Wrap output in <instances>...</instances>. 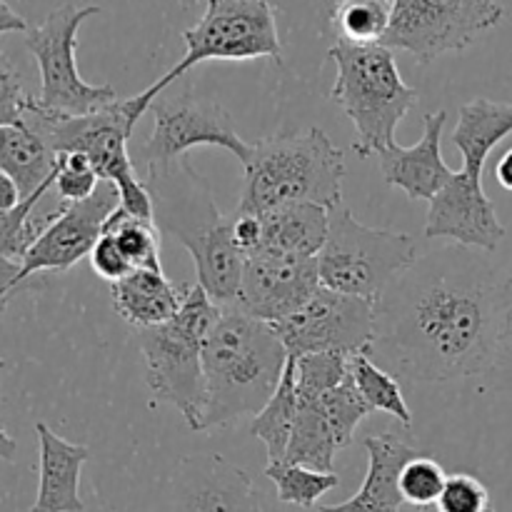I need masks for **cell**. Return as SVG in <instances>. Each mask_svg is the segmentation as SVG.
Here are the masks:
<instances>
[{
	"instance_id": "obj_1",
	"label": "cell",
	"mask_w": 512,
	"mask_h": 512,
	"mask_svg": "<svg viewBox=\"0 0 512 512\" xmlns=\"http://www.w3.org/2000/svg\"><path fill=\"white\" fill-rule=\"evenodd\" d=\"M498 268L488 253L443 245L418 258L375 303L370 358L418 383L483 378Z\"/></svg>"
},
{
	"instance_id": "obj_2",
	"label": "cell",
	"mask_w": 512,
	"mask_h": 512,
	"mask_svg": "<svg viewBox=\"0 0 512 512\" xmlns=\"http://www.w3.org/2000/svg\"><path fill=\"white\" fill-rule=\"evenodd\" d=\"M153 223L190 253L198 285L218 305L238 303L245 255L235 245L233 215L215 205L213 190L188 158L145 165Z\"/></svg>"
},
{
	"instance_id": "obj_3",
	"label": "cell",
	"mask_w": 512,
	"mask_h": 512,
	"mask_svg": "<svg viewBox=\"0 0 512 512\" xmlns=\"http://www.w3.org/2000/svg\"><path fill=\"white\" fill-rule=\"evenodd\" d=\"M285 365L288 350L273 325L238 303L220 305L218 323L203 343V433L255 418L278 390Z\"/></svg>"
},
{
	"instance_id": "obj_4",
	"label": "cell",
	"mask_w": 512,
	"mask_h": 512,
	"mask_svg": "<svg viewBox=\"0 0 512 512\" xmlns=\"http://www.w3.org/2000/svg\"><path fill=\"white\" fill-rule=\"evenodd\" d=\"M512 135V100L498 103L475 98L460 105L453 145L463 155V170L430 200L425 238L450 240L463 248L495 253L505 238L495 203L483 188V170L490 153Z\"/></svg>"
},
{
	"instance_id": "obj_5",
	"label": "cell",
	"mask_w": 512,
	"mask_h": 512,
	"mask_svg": "<svg viewBox=\"0 0 512 512\" xmlns=\"http://www.w3.org/2000/svg\"><path fill=\"white\" fill-rule=\"evenodd\" d=\"M235 213L265 215L293 203L333 208L343 200L345 155L325 130L283 133L253 143Z\"/></svg>"
},
{
	"instance_id": "obj_6",
	"label": "cell",
	"mask_w": 512,
	"mask_h": 512,
	"mask_svg": "<svg viewBox=\"0 0 512 512\" xmlns=\"http://www.w3.org/2000/svg\"><path fill=\"white\" fill-rule=\"evenodd\" d=\"M328 58L338 70L330 98L353 123L355 153L360 158H373L398 143L395 130L420 95L400 75L395 50L383 43L355 45L335 40Z\"/></svg>"
},
{
	"instance_id": "obj_7",
	"label": "cell",
	"mask_w": 512,
	"mask_h": 512,
	"mask_svg": "<svg viewBox=\"0 0 512 512\" xmlns=\"http://www.w3.org/2000/svg\"><path fill=\"white\" fill-rule=\"evenodd\" d=\"M218 315L220 305L195 283L188 288L173 320L155 328L135 330L138 348L145 358L150 400L153 405H173L193 433H203V343L218 323Z\"/></svg>"
},
{
	"instance_id": "obj_8",
	"label": "cell",
	"mask_w": 512,
	"mask_h": 512,
	"mask_svg": "<svg viewBox=\"0 0 512 512\" xmlns=\"http://www.w3.org/2000/svg\"><path fill=\"white\" fill-rule=\"evenodd\" d=\"M143 115L145 110L138 108L135 98H118L108 108L88 115L48 113L33 98L23 120L58 155L83 153L93 163L100 180L115 183L120 193V205L130 215L153 220V200H150L145 183H140L135 175L133 160L128 153V140Z\"/></svg>"
},
{
	"instance_id": "obj_9",
	"label": "cell",
	"mask_w": 512,
	"mask_h": 512,
	"mask_svg": "<svg viewBox=\"0 0 512 512\" xmlns=\"http://www.w3.org/2000/svg\"><path fill=\"white\" fill-rule=\"evenodd\" d=\"M328 215V240L318 255L320 283L378 303L390 283L418 260V243L405 233L363 225L345 200L333 205Z\"/></svg>"
},
{
	"instance_id": "obj_10",
	"label": "cell",
	"mask_w": 512,
	"mask_h": 512,
	"mask_svg": "<svg viewBox=\"0 0 512 512\" xmlns=\"http://www.w3.org/2000/svg\"><path fill=\"white\" fill-rule=\"evenodd\" d=\"M185 55L168 73L143 93L133 95L140 110L148 113L153 100L165 88L183 78L195 65L208 60H283V45L278 35V18L268 0H205V13L193 28L183 33Z\"/></svg>"
},
{
	"instance_id": "obj_11",
	"label": "cell",
	"mask_w": 512,
	"mask_h": 512,
	"mask_svg": "<svg viewBox=\"0 0 512 512\" xmlns=\"http://www.w3.org/2000/svg\"><path fill=\"white\" fill-rule=\"evenodd\" d=\"M98 13V5L65 3L25 33V48L40 70V95L35 103L48 113L88 115L118 100L113 85H90L83 80L75 60L80 25Z\"/></svg>"
},
{
	"instance_id": "obj_12",
	"label": "cell",
	"mask_w": 512,
	"mask_h": 512,
	"mask_svg": "<svg viewBox=\"0 0 512 512\" xmlns=\"http://www.w3.org/2000/svg\"><path fill=\"white\" fill-rule=\"evenodd\" d=\"M503 18L498 0H393L383 45L428 65L440 55L470 48Z\"/></svg>"
},
{
	"instance_id": "obj_13",
	"label": "cell",
	"mask_w": 512,
	"mask_h": 512,
	"mask_svg": "<svg viewBox=\"0 0 512 512\" xmlns=\"http://www.w3.org/2000/svg\"><path fill=\"white\" fill-rule=\"evenodd\" d=\"M273 328L295 360L313 353L368 355L375 340V303L320 285L308 303Z\"/></svg>"
},
{
	"instance_id": "obj_14",
	"label": "cell",
	"mask_w": 512,
	"mask_h": 512,
	"mask_svg": "<svg viewBox=\"0 0 512 512\" xmlns=\"http://www.w3.org/2000/svg\"><path fill=\"white\" fill-rule=\"evenodd\" d=\"M150 110L153 133L140 150L145 165L188 158L190 150L203 145L225 148L240 165L253 155V145L240 138L233 115L215 100L193 93H160Z\"/></svg>"
},
{
	"instance_id": "obj_15",
	"label": "cell",
	"mask_w": 512,
	"mask_h": 512,
	"mask_svg": "<svg viewBox=\"0 0 512 512\" xmlns=\"http://www.w3.org/2000/svg\"><path fill=\"white\" fill-rule=\"evenodd\" d=\"M120 208V193L115 183L100 180L98 190L88 200L80 203H60L53 210L48 225L28 255L23 258L18 278L13 283V293L23 288L25 280L38 273H63L78 265L83 258H90L95 243L103 235L105 220Z\"/></svg>"
},
{
	"instance_id": "obj_16",
	"label": "cell",
	"mask_w": 512,
	"mask_h": 512,
	"mask_svg": "<svg viewBox=\"0 0 512 512\" xmlns=\"http://www.w3.org/2000/svg\"><path fill=\"white\" fill-rule=\"evenodd\" d=\"M320 285L318 258L258 250L245 255L238 305L273 325L308 303Z\"/></svg>"
},
{
	"instance_id": "obj_17",
	"label": "cell",
	"mask_w": 512,
	"mask_h": 512,
	"mask_svg": "<svg viewBox=\"0 0 512 512\" xmlns=\"http://www.w3.org/2000/svg\"><path fill=\"white\" fill-rule=\"evenodd\" d=\"M175 512H265L253 480L223 455H188L173 478Z\"/></svg>"
},
{
	"instance_id": "obj_18",
	"label": "cell",
	"mask_w": 512,
	"mask_h": 512,
	"mask_svg": "<svg viewBox=\"0 0 512 512\" xmlns=\"http://www.w3.org/2000/svg\"><path fill=\"white\" fill-rule=\"evenodd\" d=\"M445 123H448V110L425 113V130L418 143L410 148H403L398 143L385 148L378 155L385 183L403 190L410 200H428V203L440 190H445V185L455 175L440 150Z\"/></svg>"
},
{
	"instance_id": "obj_19",
	"label": "cell",
	"mask_w": 512,
	"mask_h": 512,
	"mask_svg": "<svg viewBox=\"0 0 512 512\" xmlns=\"http://www.w3.org/2000/svg\"><path fill=\"white\" fill-rule=\"evenodd\" d=\"M368 450V473L353 498L338 505H320L318 512H400L405 505L400 493V475L420 450L403 443L393 433H380L365 438Z\"/></svg>"
},
{
	"instance_id": "obj_20",
	"label": "cell",
	"mask_w": 512,
	"mask_h": 512,
	"mask_svg": "<svg viewBox=\"0 0 512 512\" xmlns=\"http://www.w3.org/2000/svg\"><path fill=\"white\" fill-rule=\"evenodd\" d=\"M38 435V495L30 512H85L80 498V473L88 463L85 445L68 443L48 428L35 423Z\"/></svg>"
},
{
	"instance_id": "obj_21",
	"label": "cell",
	"mask_w": 512,
	"mask_h": 512,
	"mask_svg": "<svg viewBox=\"0 0 512 512\" xmlns=\"http://www.w3.org/2000/svg\"><path fill=\"white\" fill-rule=\"evenodd\" d=\"M190 285H175L163 270L133 268L118 283H110L113 310L135 330L155 328L178 315Z\"/></svg>"
},
{
	"instance_id": "obj_22",
	"label": "cell",
	"mask_w": 512,
	"mask_h": 512,
	"mask_svg": "<svg viewBox=\"0 0 512 512\" xmlns=\"http://www.w3.org/2000/svg\"><path fill=\"white\" fill-rule=\"evenodd\" d=\"M260 220H263L260 250H268V253L318 258L325 240H328L330 215L323 205L293 203L273 210V213L260 215Z\"/></svg>"
},
{
	"instance_id": "obj_23",
	"label": "cell",
	"mask_w": 512,
	"mask_h": 512,
	"mask_svg": "<svg viewBox=\"0 0 512 512\" xmlns=\"http://www.w3.org/2000/svg\"><path fill=\"white\" fill-rule=\"evenodd\" d=\"M55 168L58 153L25 120L0 125V170L13 178L23 198L50 183L55 178Z\"/></svg>"
},
{
	"instance_id": "obj_24",
	"label": "cell",
	"mask_w": 512,
	"mask_h": 512,
	"mask_svg": "<svg viewBox=\"0 0 512 512\" xmlns=\"http://www.w3.org/2000/svg\"><path fill=\"white\" fill-rule=\"evenodd\" d=\"M480 380L490 393H512V260L495 275L490 360Z\"/></svg>"
},
{
	"instance_id": "obj_25",
	"label": "cell",
	"mask_w": 512,
	"mask_h": 512,
	"mask_svg": "<svg viewBox=\"0 0 512 512\" xmlns=\"http://www.w3.org/2000/svg\"><path fill=\"white\" fill-rule=\"evenodd\" d=\"M338 443L325 420L323 408L318 400L298 398V418H295L293 435H290L285 460L303 468L320 470V473H335V453Z\"/></svg>"
},
{
	"instance_id": "obj_26",
	"label": "cell",
	"mask_w": 512,
	"mask_h": 512,
	"mask_svg": "<svg viewBox=\"0 0 512 512\" xmlns=\"http://www.w3.org/2000/svg\"><path fill=\"white\" fill-rule=\"evenodd\" d=\"M298 418V390H295V358H288L278 390L250 423V435L268 450V463H283L290 435Z\"/></svg>"
},
{
	"instance_id": "obj_27",
	"label": "cell",
	"mask_w": 512,
	"mask_h": 512,
	"mask_svg": "<svg viewBox=\"0 0 512 512\" xmlns=\"http://www.w3.org/2000/svg\"><path fill=\"white\" fill-rule=\"evenodd\" d=\"M390 18L393 0H333L330 5V28L345 43H383Z\"/></svg>"
},
{
	"instance_id": "obj_28",
	"label": "cell",
	"mask_w": 512,
	"mask_h": 512,
	"mask_svg": "<svg viewBox=\"0 0 512 512\" xmlns=\"http://www.w3.org/2000/svg\"><path fill=\"white\" fill-rule=\"evenodd\" d=\"M350 373H353L355 385H358L365 403L373 408V413L378 410V413L393 415L403 428H410V425H413V413H410L398 378H395L393 373L380 368V365L365 353L350 358Z\"/></svg>"
},
{
	"instance_id": "obj_29",
	"label": "cell",
	"mask_w": 512,
	"mask_h": 512,
	"mask_svg": "<svg viewBox=\"0 0 512 512\" xmlns=\"http://www.w3.org/2000/svg\"><path fill=\"white\" fill-rule=\"evenodd\" d=\"M265 478H270V483L275 485L280 503L298 505L303 510L315 508L325 493L340 485L338 473H320V470L303 468V465L288 463V460L268 463Z\"/></svg>"
},
{
	"instance_id": "obj_30",
	"label": "cell",
	"mask_w": 512,
	"mask_h": 512,
	"mask_svg": "<svg viewBox=\"0 0 512 512\" xmlns=\"http://www.w3.org/2000/svg\"><path fill=\"white\" fill-rule=\"evenodd\" d=\"M103 233H110L118 240L120 250L128 258L130 268H148V270H163L160 268V238L158 225L153 220L135 218L128 210L120 205L108 220H105Z\"/></svg>"
},
{
	"instance_id": "obj_31",
	"label": "cell",
	"mask_w": 512,
	"mask_h": 512,
	"mask_svg": "<svg viewBox=\"0 0 512 512\" xmlns=\"http://www.w3.org/2000/svg\"><path fill=\"white\" fill-rule=\"evenodd\" d=\"M320 408H323L325 420H328L330 430L335 435V443H338L340 450L350 448L355 438V430L360 428L365 418L373 413L368 403L360 395L358 385H355L353 373H348V378L340 385H335L333 390L320 398Z\"/></svg>"
},
{
	"instance_id": "obj_32",
	"label": "cell",
	"mask_w": 512,
	"mask_h": 512,
	"mask_svg": "<svg viewBox=\"0 0 512 512\" xmlns=\"http://www.w3.org/2000/svg\"><path fill=\"white\" fill-rule=\"evenodd\" d=\"M350 373V358L335 353H313L295 360V390L300 400H318L343 383Z\"/></svg>"
},
{
	"instance_id": "obj_33",
	"label": "cell",
	"mask_w": 512,
	"mask_h": 512,
	"mask_svg": "<svg viewBox=\"0 0 512 512\" xmlns=\"http://www.w3.org/2000/svg\"><path fill=\"white\" fill-rule=\"evenodd\" d=\"M445 480H448V473L443 470V465L420 453L418 458L405 465L403 475H400V493H403L405 505L420 510L435 505L443 493Z\"/></svg>"
},
{
	"instance_id": "obj_34",
	"label": "cell",
	"mask_w": 512,
	"mask_h": 512,
	"mask_svg": "<svg viewBox=\"0 0 512 512\" xmlns=\"http://www.w3.org/2000/svg\"><path fill=\"white\" fill-rule=\"evenodd\" d=\"M100 175L95 173L93 163L83 153L58 155L53 190L58 193L60 203H80L88 200L98 190Z\"/></svg>"
},
{
	"instance_id": "obj_35",
	"label": "cell",
	"mask_w": 512,
	"mask_h": 512,
	"mask_svg": "<svg viewBox=\"0 0 512 512\" xmlns=\"http://www.w3.org/2000/svg\"><path fill=\"white\" fill-rule=\"evenodd\" d=\"M435 508L438 512H488L493 505H490L488 488L478 478L468 473H453L445 480Z\"/></svg>"
},
{
	"instance_id": "obj_36",
	"label": "cell",
	"mask_w": 512,
	"mask_h": 512,
	"mask_svg": "<svg viewBox=\"0 0 512 512\" xmlns=\"http://www.w3.org/2000/svg\"><path fill=\"white\" fill-rule=\"evenodd\" d=\"M33 95L25 93V85L15 65L0 53V125L20 123Z\"/></svg>"
},
{
	"instance_id": "obj_37",
	"label": "cell",
	"mask_w": 512,
	"mask_h": 512,
	"mask_svg": "<svg viewBox=\"0 0 512 512\" xmlns=\"http://www.w3.org/2000/svg\"><path fill=\"white\" fill-rule=\"evenodd\" d=\"M90 268H93L95 275L108 280V283H118L120 278H125L133 270L128 258L123 255V250H120L118 240L110 233H103L98 238V243H95L93 253H90Z\"/></svg>"
},
{
	"instance_id": "obj_38",
	"label": "cell",
	"mask_w": 512,
	"mask_h": 512,
	"mask_svg": "<svg viewBox=\"0 0 512 512\" xmlns=\"http://www.w3.org/2000/svg\"><path fill=\"white\" fill-rule=\"evenodd\" d=\"M233 238L243 255L255 253L263 245V220L260 215L233 213Z\"/></svg>"
},
{
	"instance_id": "obj_39",
	"label": "cell",
	"mask_w": 512,
	"mask_h": 512,
	"mask_svg": "<svg viewBox=\"0 0 512 512\" xmlns=\"http://www.w3.org/2000/svg\"><path fill=\"white\" fill-rule=\"evenodd\" d=\"M28 20L20 13H15L5 0H0V35L5 33H28Z\"/></svg>"
},
{
	"instance_id": "obj_40",
	"label": "cell",
	"mask_w": 512,
	"mask_h": 512,
	"mask_svg": "<svg viewBox=\"0 0 512 512\" xmlns=\"http://www.w3.org/2000/svg\"><path fill=\"white\" fill-rule=\"evenodd\" d=\"M20 200H23L20 188L13 183V178H8V175L0 170V215L8 213V210H13Z\"/></svg>"
},
{
	"instance_id": "obj_41",
	"label": "cell",
	"mask_w": 512,
	"mask_h": 512,
	"mask_svg": "<svg viewBox=\"0 0 512 512\" xmlns=\"http://www.w3.org/2000/svg\"><path fill=\"white\" fill-rule=\"evenodd\" d=\"M5 360H0V375H3L5 370ZM15 455H18V440L13 438V435L5 433V428L0 425V460H5V463H13Z\"/></svg>"
},
{
	"instance_id": "obj_42",
	"label": "cell",
	"mask_w": 512,
	"mask_h": 512,
	"mask_svg": "<svg viewBox=\"0 0 512 512\" xmlns=\"http://www.w3.org/2000/svg\"><path fill=\"white\" fill-rule=\"evenodd\" d=\"M495 178H498V183L503 185L505 190H512V148L505 150L503 158L495 165Z\"/></svg>"
},
{
	"instance_id": "obj_43",
	"label": "cell",
	"mask_w": 512,
	"mask_h": 512,
	"mask_svg": "<svg viewBox=\"0 0 512 512\" xmlns=\"http://www.w3.org/2000/svg\"><path fill=\"white\" fill-rule=\"evenodd\" d=\"M18 270H20V265L8 263V260L0 258V288L8 290V293H13V283H15V278H18Z\"/></svg>"
},
{
	"instance_id": "obj_44",
	"label": "cell",
	"mask_w": 512,
	"mask_h": 512,
	"mask_svg": "<svg viewBox=\"0 0 512 512\" xmlns=\"http://www.w3.org/2000/svg\"><path fill=\"white\" fill-rule=\"evenodd\" d=\"M10 295H13V293H8V290H3V288H0V318H3L5 308H8V300H10Z\"/></svg>"
},
{
	"instance_id": "obj_45",
	"label": "cell",
	"mask_w": 512,
	"mask_h": 512,
	"mask_svg": "<svg viewBox=\"0 0 512 512\" xmlns=\"http://www.w3.org/2000/svg\"><path fill=\"white\" fill-rule=\"evenodd\" d=\"M488 512H495V510H493V508H490V510H488Z\"/></svg>"
}]
</instances>
